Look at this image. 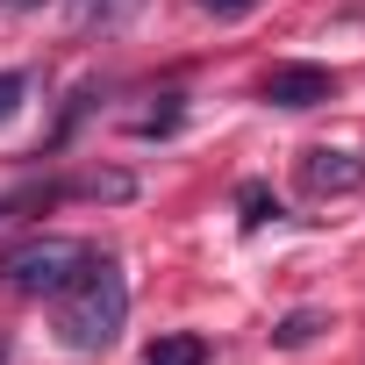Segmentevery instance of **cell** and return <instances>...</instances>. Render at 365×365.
Returning a JSON list of instances; mask_svg holds the SVG:
<instances>
[{
    "mask_svg": "<svg viewBox=\"0 0 365 365\" xmlns=\"http://www.w3.org/2000/svg\"><path fill=\"white\" fill-rule=\"evenodd\" d=\"M51 308H58V344L65 351H108L122 336V322H129V272H122V258L86 251V265L51 294Z\"/></svg>",
    "mask_w": 365,
    "mask_h": 365,
    "instance_id": "6da1fadb",
    "label": "cell"
},
{
    "mask_svg": "<svg viewBox=\"0 0 365 365\" xmlns=\"http://www.w3.org/2000/svg\"><path fill=\"white\" fill-rule=\"evenodd\" d=\"M79 265H86V244L79 237H29L22 251L0 258V279H8L15 294H29V301H51Z\"/></svg>",
    "mask_w": 365,
    "mask_h": 365,
    "instance_id": "7a4b0ae2",
    "label": "cell"
},
{
    "mask_svg": "<svg viewBox=\"0 0 365 365\" xmlns=\"http://www.w3.org/2000/svg\"><path fill=\"white\" fill-rule=\"evenodd\" d=\"M265 101L287 108V115L322 108V101H336V72H329V65H272V72H265Z\"/></svg>",
    "mask_w": 365,
    "mask_h": 365,
    "instance_id": "3957f363",
    "label": "cell"
},
{
    "mask_svg": "<svg viewBox=\"0 0 365 365\" xmlns=\"http://www.w3.org/2000/svg\"><path fill=\"white\" fill-rule=\"evenodd\" d=\"M301 187H308L315 201L358 194V187H365V158H358V150H329V143H315V150H301Z\"/></svg>",
    "mask_w": 365,
    "mask_h": 365,
    "instance_id": "277c9868",
    "label": "cell"
},
{
    "mask_svg": "<svg viewBox=\"0 0 365 365\" xmlns=\"http://www.w3.org/2000/svg\"><path fill=\"white\" fill-rule=\"evenodd\" d=\"M143 365H208V344L187 336V329H172V336H150L143 344Z\"/></svg>",
    "mask_w": 365,
    "mask_h": 365,
    "instance_id": "5b68a950",
    "label": "cell"
},
{
    "mask_svg": "<svg viewBox=\"0 0 365 365\" xmlns=\"http://www.w3.org/2000/svg\"><path fill=\"white\" fill-rule=\"evenodd\" d=\"M237 208H244V230H265V222H279V194L265 187V179H244V187H237Z\"/></svg>",
    "mask_w": 365,
    "mask_h": 365,
    "instance_id": "8992f818",
    "label": "cell"
},
{
    "mask_svg": "<svg viewBox=\"0 0 365 365\" xmlns=\"http://www.w3.org/2000/svg\"><path fill=\"white\" fill-rule=\"evenodd\" d=\"M315 329H329L315 308H294V315H279V329H272V344L279 351H301V344H315Z\"/></svg>",
    "mask_w": 365,
    "mask_h": 365,
    "instance_id": "52a82bcc",
    "label": "cell"
},
{
    "mask_svg": "<svg viewBox=\"0 0 365 365\" xmlns=\"http://www.w3.org/2000/svg\"><path fill=\"white\" fill-rule=\"evenodd\" d=\"M29 101V72H0V122H15Z\"/></svg>",
    "mask_w": 365,
    "mask_h": 365,
    "instance_id": "ba28073f",
    "label": "cell"
},
{
    "mask_svg": "<svg viewBox=\"0 0 365 365\" xmlns=\"http://www.w3.org/2000/svg\"><path fill=\"white\" fill-rule=\"evenodd\" d=\"M258 0H201V15H251Z\"/></svg>",
    "mask_w": 365,
    "mask_h": 365,
    "instance_id": "9c48e42d",
    "label": "cell"
},
{
    "mask_svg": "<svg viewBox=\"0 0 365 365\" xmlns=\"http://www.w3.org/2000/svg\"><path fill=\"white\" fill-rule=\"evenodd\" d=\"M0 365H15V344H8V329H0Z\"/></svg>",
    "mask_w": 365,
    "mask_h": 365,
    "instance_id": "30bf717a",
    "label": "cell"
}]
</instances>
